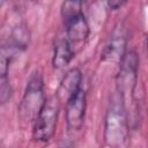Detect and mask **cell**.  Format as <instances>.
Segmentation results:
<instances>
[{"instance_id": "6da1fadb", "label": "cell", "mask_w": 148, "mask_h": 148, "mask_svg": "<svg viewBox=\"0 0 148 148\" xmlns=\"http://www.w3.org/2000/svg\"><path fill=\"white\" fill-rule=\"evenodd\" d=\"M61 16L65 25V39L76 56L83 49L90 32L89 24L82 12V2H62Z\"/></svg>"}, {"instance_id": "4fadbf2b", "label": "cell", "mask_w": 148, "mask_h": 148, "mask_svg": "<svg viewBox=\"0 0 148 148\" xmlns=\"http://www.w3.org/2000/svg\"><path fill=\"white\" fill-rule=\"evenodd\" d=\"M2 3H3V2H1V1H0V7H1V6H2Z\"/></svg>"}, {"instance_id": "ba28073f", "label": "cell", "mask_w": 148, "mask_h": 148, "mask_svg": "<svg viewBox=\"0 0 148 148\" xmlns=\"http://www.w3.org/2000/svg\"><path fill=\"white\" fill-rule=\"evenodd\" d=\"M82 88V72L77 67H72L68 69L59 82L58 89L56 91V98L60 105H65L67 101L74 96Z\"/></svg>"}, {"instance_id": "277c9868", "label": "cell", "mask_w": 148, "mask_h": 148, "mask_svg": "<svg viewBox=\"0 0 148 148\" xmlns=\"http://www.w3.org/2000/svg\"><path fill=\"white\" fill-rule=\"evenodd\" d=\"M118 65L119 71L117 74V92L126 109L127 103L133 102V96L138 83L139 57L136 52L133 50L126 51Z\"/></svg>"}, {"instance_id": "7a4b0ae2", "label": "cell", "mask_w": 148, "mask_h": 148, "mask_svg": "<svg viewBox=\"0 0 148 148\" xmlns=\"http://www.w3.org/2000/svg\"><path fill=\"white\" fill-rule=\"evenodd\" d=\"M130 132V118L117 95L110 102L104 120V142L111 148H120L127 140Z\"/></svg>"}, {"instance_id": "8992f818", "label": "cell", "mask_w": 148, "mask_h": 148, "mask_svg": "<svg viewBox=\"0 0 148 148\" xmlns=\"http://www.w3.org/2000/svg\"><path fill=\"white\" fill-rule=\"evenodd\" d=\"M87 94L82 87L65 104V120L68 131H80L84 124Z\"/></svg>"}, {"instance_id": "30bf717a", "label": "cell", "mask_w": 148, "mask_h": 148, "mask_svg": "<svg viewBox=\"0 0 148 148\" xmlns=\"http://www.w3.org/2000/svg\"><path fill=\"white\" fill-rule=\"evenodd\" d=\"M17 49L10 43L0 46V77L8 76V69L12 58L14 57Z\"/></svg>"}, {"instance_id": "9c48e42d", "label": "cell", "mask_w": 148, "mask_h": 148, "mask_svg": "<svg viewBox=\"0 0 148 148\" xmlns=\"http://www.w3.org/2000/svg\"><path fill=\"white\" fill-rule=\"evenodd\" d=\"M74 57H75V54L72 51V49L69 47L66 39L61 38L54 45L53 57H52V65L56 69H62L72 61V59Z\"/></svg>"}, {"instance_id": "5b68a950", "label": "cell", "mask_w": 148, "mask_h": 148, "mask_svg": "<svg viewBox=\"0 0 148 148\" xmlns=\"http://www.w3.org/2000/svg\"><path fill=\"white\" fill-rule=\"evenodd\" d=\"M60 103L56 96L47 97L42 110L32 123V139L37 142H49L57 128Z\"/></svg>"}, {"instance_id": "52a82bcc", "label": "cell", "mask_w": 148, "mask_h": 148, "mask_svg": "<svg viewBox=\"0 0 148 148\" xmlns=\"http://www.w3.org/2000/svg\"><path fill=\"white\" fill-rule=\"evenodd\" d=\"M127 51V34L123 24L117 25L104 46L102 52V60L113 64H119Z\"/></svg>"}, {"instance_id": "3957f363", "label": "cell", "mask_w": 148, "mask_h": 148, "mask_svg": "<svg viewBox=\"0 0 148 148\" xmlns=\"http://www.w3.org/2000/svg\"><path fill=\"white\" fill-rule=\"evenodd\" d=\"M45 101L46 97L44 94L43 76L38 71H35L27 82L23 96L17 108L20 119L24 123L32 124Z\"/></svg>"}, {"instance_id": "7c38bea8", "label": "cell", "mask_w": 148, "mask_h": 148, "mask_svg": "<svg viewBox=\"0 0 148 148\" xmlns=\"http://www.w3.org/2000/svg\"><path fill=\"white\" fill-rule=\"evenodd\" d=\"M127 2L126 1H120V0H111V1H108L106 2V6L110 10H118L120 9L124 5H126Z\"/></svg>"}, {"instance_id": "8fae6325", "label": "cell", "mask_w": 148, "mask_h": 148, "mask_svg": "<svg viewBox=\"0 0 148 148\" xmlns=\"http://www.w3.org/2000/svg\"><path fill=\"white\" fill-rule=\"evenodd\" d=\"M12 86L9 83L8 76L0 77V104L7 103L12 97Z\"/></svg>"}]
</instances>
